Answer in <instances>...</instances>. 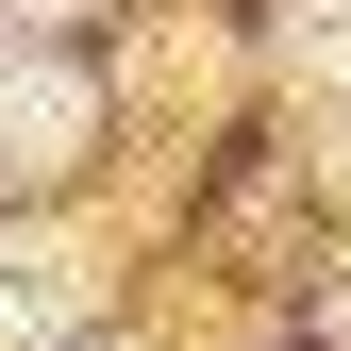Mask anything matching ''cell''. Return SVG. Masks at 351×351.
Returning <instances> with one entry per match:
<instances>
[{
	"label": "cell",
	"instance_id": "6da1fadb",
	"mask_svg": "<svg viewBox=\"0 0 351 351\" xmlns=\"http://www.w3.org/2000/svg\"><path fill=\"white\" fill-rule=\"evenodd\" d=\"M51 335H67V251L0 234V351H51Z\"/></svg>",
	"mask_w": 351,
	"mask_h": 351
}]
</instances>
